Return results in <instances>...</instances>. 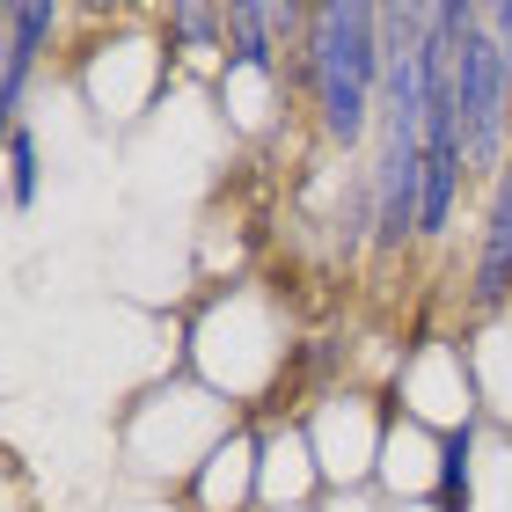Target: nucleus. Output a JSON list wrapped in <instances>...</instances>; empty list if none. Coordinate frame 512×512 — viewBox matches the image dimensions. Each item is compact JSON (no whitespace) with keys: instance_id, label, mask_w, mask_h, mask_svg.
<instances>
[{"instance_id":"423d86ee","label":"nucleus","mask_w":512,"mask_h":512,"mask_svg":"<svg viewBox=\"0 0 512 512\" xmlns=\"http://www.w3.org/2000/svg\"><path fill=\"white\" fill-rule=\"evenodd\" d=\"M161 37H169V59H220L227 66V8H213V0H169L161 8Z\"/></svg>"},{"instance_id":"6e6552de","label":"nucleus","mask_w":512,"mask_h":512,"mask_svg":"<svg viewBox=\"0 0 512 512\" xmlns=\"http://www.w3.org/2000/svg\"><path fill=\"white\" fill-rule=\"evenodd\" d=\"M0 30L44 59L59 44V30H66V8H59V0H8V8H0Z\"/></svg>"},{"instance_id":"20e7f679","label":"nucleus","mask_w":512,"mask_h":512,"mask_svg":"<svg viewBox=\"0 0 512 512\" xmlns=\"http://www.w3.org/2000/svg\"><path fill=\"white\" fill-rule=\"evenodd\" d=\"M256 439L249 432H227L213 454L191 469V505L198 512H249V505H264V491H256Z\"/></svg>"},{"instance_id":"f257e3e1","label":"nucleus","mask_w":512,"mask_h":512,"mask_svg":"<svg viewBox=\"0 0 512 512\" xmlns=\"http://www.w3.org/2000/svg\"><path fill=\"white\" fill-rule=\"evenodd\" d=\"M308 110L322 147L352 154L381 118V8L374 0H322L308 30Z\"/></svg>"},{"instance_id":"0eeeda50","label":"nucleus","mask_w":512,"mask_h":512,"mask_svg":"<svg viewBox=\"0 0 512 512\" xmlns=\"http://www.w3.org/2000/svg\"><path fill=\"white\" fill-rule=\"evenodd\" d=\"M469 454H476V425L439 432V491H432L439 512H469Z\"/></svg>"},{"instance_id":"f03ea898","label":"nucleus","mask_w":512,"mask_h":512,"mask_svg":"<svg viewBox=\"0 0 512 512\" xmlns=\"http://www.w3.org/2000/svg\"><path fill=\"white\" fill-rule=\"evenodd\" d=\"M454 103H461V147H469V176L498 183V169L512 161V59L491 44L476 22L454 37Z\"/></svg>"},{"instance_id":"9d476101","label":"nucleus","mask_w":512,"mask_h":512,"mask_svg":"<svg viewBox=\"0 0 512 512\" xmlns=\"http://www.w3.org/2000/svg\"><path fill=\"white\" fill-rule=\"evenodd\" d=\"M37 52H30V44H0V118H8V125H22V103H30V81H37Z\"/></svg>"},{"instance_id":"39448f33","label":"nucleus","mask_w":512,"mask_h":512,"mask_svg":"<svg viewBox=\"0 0 512 512\" xmlns=\"http://www.w3.org/2000/svg\"><path fill=\"white\" fill-rule=\"evenodd\" d=\"M315 483H322V469H315L308 432H300V425L271 432V439H264V454H256V491H264V512H300Z\"/></svg>"},{"instance_id":"1a4fd4ad","label":"nucleus","mask_w":512,"mask_h":512,"mask_svg":"<svg viewBox=\"0 0 512 512\" xmlns=\"http://www.w3.org/2000/svg\"><path fill=\"white\" fill-rule=\"evenodd\" d=\"M44 191V169H37V132L30 125H8V205L15 213H30Z\"/></svg>"},{"instance_id":"7ed1b4c3","label":"nucleus","mask_w":512,"mask_h":512,"mask_svg":"<svg viewBox=\"0 0 512 512\" xmlns=\"http://www.w3.org/2000/svg\"><path fill=\"white\" fill-rule=\"evenodd\" d=\"M469 315H483V322L512 315V161L498 169L491 198H483V249H476V278H469Z\"/></svg>"}]
</instances>
